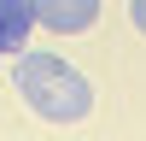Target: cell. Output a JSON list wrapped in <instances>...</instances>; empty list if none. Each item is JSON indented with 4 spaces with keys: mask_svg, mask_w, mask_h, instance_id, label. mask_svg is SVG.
I'll use <instances>...</instances> for the list:
<instances>
[{
    "mask_svg": "<svg viewBox=\"0 0 146 141\" xmlns=\"http://www.w3.org/2000/svg\"><path fill=\"white\" fill-rule=\"evenodd\" d=\"M129 23H135V30L146 35V0H129Z\"/></svg>",
    "mask_w": 146,
    "mask_h": 141,
    "instance_id": "277c9868",
    "label": "cell"
},
{
    "mask_svg": "<svg viewBox=\"0 0 146 141\" xmlns=\"http://www.w3.org/2000/svg\"><path fill=\"white\" fill-rule=\"evenodd\" d=\"M12 88L23 94V106H29L41 124H82V117L94 112V82L82 77L64 53H47V47L18 53Z\"/></svg>",
    "mask_w": 146,
    "mask_h": 141,
    "instance_id": "6da1fadb",
    "label": "cell"
},
{
    "mask_svg": "<svg viewBox=\"0 0 146 141\" xmlns=\"http://www.w3.org/2000/svg\"><path fill=\"white\" fill-rule=\"evenodd\" d=\"M35 6V23L53 35H82L100 23V0H29Z\"/></svg>",
    "mask_w": 146,
    "mask_h": 141,
    "instance_id": "7a4b0ae2",
    "label": "cell"
},
{
    "mask_svg": "<svg viewBox=\"0 0 146 141\" xmlns=\"http://www.w3.org/2000/svg\"><path fill=\"white\" fill-rule=\"evenodd\" d=\"M0 59H6V53H0Z\"/></svg>",
    "mask_w": 146,
    "mask_h": 141,
    "instance_id": "5b68a950",
    "label": "cell"
},
{
    "mask_svg": "<svg viewBox=\"0 0 146 141\" xmlns=\"http://www.w3.org/2000/svg\"><path fill=\"white\" fill-rule=\"evenodd\" d=\"M35 30V6L29 0H0V53H18Z\"/></svg>",
    "mask_w": 146,
    "mask_h": 141,
    "instance_id": "3957f363",
    "label": "cell"
}]
</instances>
